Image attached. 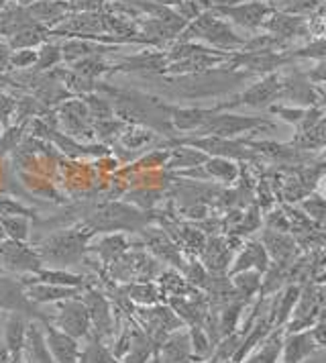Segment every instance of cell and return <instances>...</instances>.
I'll return each mask as SVG.
<instances>
[{"mask_svg": "<svg viewBox=\"0 0 326 363\" xmlns=\"http://www.w3.org/2000/svg\"><path fill=\"white\" fill-rule=\"evenodd\" d=\"M178 41H194L223 53H235L243 50L247 39L235 33L228 21L206 9L194 21L188 23V27L179 33Z\"/></svg>", "mask_w": 326, "mask_h": 363, "instance_id": "obj_1", "label": "cell"}, {"mask_svg": "<svg viewBox=\"0 0 326 363\" xmlns=\"http://www.w3.org/2000/svg\"><path fill=\"white\" fill-rule=\"evenodd\" d=\"M94 237V231L86 227L65 229L55 233L47 239H43L37 247V253L41 257L43 265L67 269L72 265L82 264L88 253V241Z\"/></svg>", "mask_w": 326, "mask_h": 363, "instance_id": "obj_2", "label": "cell"}, {"mask_svg": "<svg viewBox=\"0 0 326 363\" xmlns=\"http://www.w3.org/2000/svg\"><path fill=\"white\" fill-rule=\"evenodd\" d=\"M251 74L241 69H228L227 66L214 67L202 74H190V76H174L167 84L179 99H208L227 92L235 84L247 80Z\"/></svg>", "mask_w": 326, "mask_h": 363, "instance_id": "obj_3", "label": "cell"}, {"mask_svg": "<svg viewBox=\"0 0 326 363\" xmlns=\"http://www.w3.org/2000/svg\"><path fill=\"white\" fill-rule=\"evenodd\" d=\"M147 223V216L143 213H139L137 208H133L129 204H106L100 211H96L94 215L90 216L88 227L96 233H120V231H141L145 229L143 225Z\"/></svg>", "mask_w": 326, "mask_h": 363, "instance_id": "obj_4", "label": "cell"}, {"mask_svg": "<svg viewBox=\"0 0 326 363\" xmlns=\"http://www.w3.org/2000/svg\"><path fill=\"white\" fill-rule=\"evenodd\" d=\"M106 274L114 281L133 284V281H153L159 272V262L145 251H127L114 264L106 267Z\"/></svg>", "mask_w": 326, "mask_h": 363, "instance_id": "obj_5", "label": "cell"}, {"mask_svg": "<svg viewBox=\"0 0 326 363\" xmlns=\"http://www.w3.org/2000/svg\"><path fill=\"white\" fill-rule=\"evenodd\" d=\"M263 127L274 129V123L265 116H244L220 111V113L212 115L204 123V127L196 131V135H214V137H223V139H235L237 135L257 133Z\"/></svg>", "mask_w": 326, "mask_h": 363, "instance_id": "obj_6", "label": "cell"}, {"mask_svg": "<svg viewBox=\"0 0 326 363\" xmlns=\"http://www.w3.org/2000/svg\"><path fill=\"white\" fill-rule=\"evenodd\" d=\"M281 99V74L271 72L265 74L261 80L251 84L241 94H237L228 102H218V111H230L237 106H251V108H269L276 100Z\"/></svg>", "mask_w": 326, "mask_h": 363, "instance_id": "obj_7", "label": "cell"}, {"mask_svg": "<svg viewBox=\"0 0 326 363\" xmlns=\"http://www.w3.org/2000/svg\"><path fill=\"white\" fill-rule=\"evenodd\" d=\"M172 145H186V147L198 149L210 157H225V160H255L257 157V153L247 145V139L235 141V139H223L214 135H196V137L172 139Z\"/></svg>", "mask_w": 326, "mask_h": 363, "instance_id": "obj_8", "label": "cell"}, {"mask_svg": "<svg viewBox=\"0 0 326 363\" xmlns=\"http://www.w3.org/2000/svg\"><path fill=\"white\" fill-rule=\"evenodd\" d=\"M210 11L247 31H259L267 17L274 13V4L265 0H244L237 4H216L210 6Z\"/></svg>", "mask_w": 326, "mask_h": 363, "instance_id": "obj_9", "label": "cell"}, {"mask_svg": "<svg viewBox=\"0 0 326 363\" xmlns=\"http://www.w3.org/2000/svg\"><path fill=\"white\" fill-rule=\"evenodd\" d=\"M49 323L60 330H64L65 335L74 337V339H86L92 330L90 325V314L84 304L82 296L62 300L55 304V316L49 318Z\"/></svg>", "mask_w": 326, "mask_h": 363, "instance_id": "obj_10", "label": "cell"}, {"mask_svg": "<svg viewBox=\"0 0 326 363\" xmlns=\"http://www.w3.org/2000/svg\"><path fill=\"white\" fill-rule=\"evenodd\" d=\"M290 60L283 51L263 50V51H235L230 53L225 66L228 69H241L249 74H271L281 66H288Z\"/></svg>", "mask_w": 326, "mask_h": 363, "instance_id": "obj_11", "label": "cell"}, {"mask_svg": "<svg viewBox=\"0 0 326 363\" xmlns=\"http://www.w3.org/2000/svg\"><path fill=\"white\" fill-rule=\"evenodd\" d=\"M82 300L88 308L90 314V325H92V335H96L98 339L106 341L114 333L116 320H114V308L111 304L108 296H104L102 292H98L94 288H86L82 292Z\"/></svg>", "mask_w": 326, "mask_h": 363, "instance_id": "obj_12", "label": "cell"}, {"mask_svg": "<svg viewBox=\"0 0 326 363\" xmlns=\"http://www.w3.org/2000/svg\"><path fill=\"white\" fill-rule=\"evenodd\" d=\"M0 311L6 313H21L31 320H47V314L41 313V308L27 298L25 286L21 280H13L6 276H0Z\"/></svg>", "mask_w": 326, "mask_h": 363, "instance_id": "obj_13", "label": "cell"}, {"mask_svg": "<svg viewBox=\"0 0 326 363\" xmlns=\"http://www.w3.org/2000/svg\"><path fill=\"white\" fill-rule=\"evenodd\" d=\"M0 267L13 274L29 276L43 267L37 249L29 247L25 241H6L0 245Z\"/></svg>", "mask_w": 326, "mask_h": 363, "instance_id": "obj_14", "label": "cell"}, {"mask_svg": "<svg viewBox=\"0 0 326 363\" xmlns=\"http://www.w3.org/2000/svg\"><path fill=\"white\" fill-rule=\"evenodd\" d=\"M322 313V302H320V292L316 284H308L302 288L300 298L293 306V313L290 320L286 323L283 330L286 333H300V330H308L316 318Z\"/></svg>", "mask_w": 326, "mask_h": 363, "instance_id": "obj_15", "label": "cell"}, {"mask_svg": "<svg viewBox=\"0 0 326 363\" xmlns=\"http://www.w3.org/2000/svg\"><path fill=\"white\" fill-rule=\"evenodd\" d=\"M143 235V245L149 249V253L163 264L176 267L178 272H184L186 267V259L181 257V251H179L178 243L163 231V229H141Z\"/></svg>", "mask_w": 326, "mask_h": 363, "instance_id": "obj_16", "label": "cell"}, {"mask_svg": "<svg viewBox=\"0 0 326 363\" xmlns=\"http://www.w3.org/2000/svg\"><path fill=\"white\" fill-rule=\"evenodd\" d=\"M60 115V123L64 127V131L69 137H78L82 139L84 135L86 137H94V118L88 113V106L84 104L82 99L65 100L64 104L60 106L57 111Z\"/></svg>", "mask_w": 326, "mask_h": 363, "instance_id": "obj_17", "label": "cell"}, {"mask_svg": "<svg viewBox=\"0 0 326 363\" xmlns=\"http://www.w3.org/2000/svg\"><path fill=\"white\" fill-rule=\"evenodd\" d=\"M41 329H43V337H45V345L55 363H78L80 359V341L78 339L53 327L49 323V318L41 323Z\"/></svg>", "mask_w": 326, "mask_h": 363, "instance_id": "obj_18", "label": "cell"}, {"mask_svg": "<svg viewBox=\"0 0 326 363\" xmlns=\"http://www.w3.org/2000/svg\"><path fill=\"white\" fill-rule=\"evenodd\" d=\"M29 320L25 314L21 313H9L6 320H4V330H2V345L6 347L9 355H11V363L23 362V351H25V343H27V327Z\"/></svg>", "mask_w": 326, "mask_h": 363, "instance_id": "obj_19", "label": "cell"}, {"mask_svg": "<svg viewBox=\"0 0 326 363\" xmlns=\"http://www.w3.org/2000/svg\"><path fill=\"white\" fill-rule=\"evenodd\" d=\"M271 265V257L265 251L261 241H247L243 249L232 257V264L228 267L227 276H235L239 272H247V269H255L259 274H265Z\"/></svg>", "mask_w": 326, "mask_h": 363, "instance_id": "obj_20", "label": "cell"}, {"mask_svg": "<svg viewBox=\"0 0 326 363\" xmlns=\"http://www.w3.org/2000/svg\"><path fill=\"white\" fill-rule=\"evenodd\" d=\"M165 113L169 116V123L176 131H198L204 127V123L210 118L212 115L220 113L216 106L212 108H198V106H165Z\"/></svg>", "mask_w": 326, "mask_h": 363, "instance_id": "obj_21", "label": "cell"}, {"mask_svg": "<svg viewBox=\"0 0 326 363\" xmlns=\"http://www.w3.org/2000/svg\"><path fill=\"white\" fill-rule=\"evenodd\" d=\"M155 357L162 363H196L188 329H179L167 335V339L157 349Z\"/></svg>", "mask_w": 326, "mask_h": 363, "instance_id": "obj_22", "label": "cell"}, {"mask_svg": "<svg viewBox=\"0 0 326 363\" xmlns=\"http://www.w3.org/2000/svg\"><path fill=\"white\" fill-rule=\"evenodd\" d=\"M23 286L27 284H55V286H65V288H78V290H86L88 288V278L80 276V274H72L67 269H57V267H41L39 272L29 274L18 278Z\"/></svg>", "mask_w": 326, "mask_h": 363, "instance_id": "obj_23", "label": "cell"}, {"mask_svg": "<svg viewBox=\"0 0 326 363\" xmlns=\"http://www.w3.org/2000/svg\"><path fill=\"white\" fill-rule=\"evenodd\" d=\"M261 243L265 251L271 257V264H286L292 265L296 259V241L288 233L274 231V229H265L261 235Z\"/></svg>", "mask_w": 326, "mask_h": 363, "instance_id": "obj_24", "label": "cell"}, {"mask_svg": "<svg viewBox=\"0 0 326 363\" xmlns=\"http://www.w3.org/2000/svg\"><path fill=\"white\" fill-rule=\"evenodd\" d=\"M27 11L39 25L47 27L49 31L72 15V6L65 0H35L27 6Z\"/></svg>", "mask_w": 326, "mask_h": 363, "instance_id": "obj_25", "label": "cell"}, {"mask_svg": "<svg viewBox=\"0 0 326 363\" xmlns=\"http://www.w3.org/2000/svg\"><path fill=\"white\" fill-rule=\"evenodd\" d=\"M300 292H302L300 284H290L281 292H276L274 302H271V306L267 311V316H269L274 329H283L286 327V323L290 320V316L293 313V306H296V302L300 298Z\"/></svg>", "mask_w": 326, "mask_h": 363, "instance_id": "obj_26", "label": "cell"}, {"mask_svg": "<svg viewBox=\"0 0 326 363\" xmlns=\"http://www.w3.org/2000/svg\"><path fill=\"white\" fill-rule=\"evenodd\" d=\"M318 347L312 341L310 329L300 333H286L281 345V363H302Z\"/></svg>", "mask_w": 326, "mask_h": 363, "instance_id": "obj_27", "label": "cell"}, {"mask_svg": "<svg viewBox=\"0 0 326 363\" xmlns=\"http://www.w3.org/2000/svg\"><path fill=\"white\" fill-rule=\"evenodd\" d=\"M130 243L129 239L125 237V233H106L104 237H100L96 243H92L88 251L90 253H96L100 264H104L106 267L114 264L118 257H123L127 251H129Z\"/></svg>", "mask_w": 326, "mask_h": 363, "instance_id": "obj_28", "label": "cell"}, {"mask_svg": "<svg viewBox=\"0 0 326 363\" xmlns=\"http://www.w3.org/2000/svg\"><path fill=\"white\" fill-rule=\"evenodd\" d=\"M25 292H27V298L37 306L57 304L62 300L82 296V290L78 288H65V286H55V284H27Z\"/></svg>", "mask_w": 326, "mask_h": 363, "instance_id": "obj_29", "label": "cell"}, {"mask_svg": "<svg viewBox=\"0 0 326 363\" xmlns=\"http://www.w3.org/2000/svg\"><path fill=\"white\" fill-rule=\"evenodd\" d=\"M21 363H55L51 357L47 345H45V337L39 320H29L27 327V343L23 351V362Z\"/></svg>", "mask_w": 326, "mask_h": 363, "instance_id": "obj_30", "label": "cell"}, {"mask_svg": "<svg viewBox=\"0 0 326 363\" xmlns=\"http://www.w3.org/2000/svg\"><path fill=\"white\" fill-rule=\"evenodd\" d=\"M157 286H159V290H162L163 300L167 298H178V296H192L198 292V288H194L190 281L186 280V276L178 272V269H165L162 272L157 278Z\"/></svg>", "mask_w": 326, "mask_h": 363, "instance_id": "obj_31", "label": "cell"}, {"mask_svg": "<svg viewBox=\"0 0 326 363\" xmlns=\"http://www.w3.org/2000/svg\"><path fill=\"white\" fill-rule=\"evenodd\" d=\"M283 337H286V330L274 329L243 363H277L281 357Z\"/></svg>", "mask_w": 326, "mask_h": 363, "instance_id": "obj_32", "label": "cell"}, {"mask_svg": "<svg viewBox=\"0 0 326 363\" xmlns=\"http://www.w3.org/2000/svg\"><path fill=\"white\" fill-rule=\"evenodd\" d=\"M123 294L137 306H153L163 300L157 281H133L123 286Z\"/></svg>", "mask_w": 326, "mask_h": 363, "instance_id": "obj_33", "label": "cell"}, {"mask_svg": "<svg viewBox=\"0 0 326 363\" xmlns=\"http://www.w3.org/2000/svg\"><path fill=\"white\" fill-rule=\"evenodd\" d=\"M200 167H202L204 178L223 182V184H232L241 174L239 165L232 160H225V157H208Z\"/></svg>", "mask_w": 326, "mask_h": 363, "instance_id": "obj_34", "label": "cell"}, {"mask_svg": "<svg viewBox=\"0 0 326 363\" xmlns=\"http://www.w3.org/2000/svg\"><path fill=\"white\" fill-rule=\"evenodd\" d=\"M130 327H133V341L120 363H147L151 357H155V347L139 325L133 323Z\"/></svg>", "mask_w": 326, "mask_h": 363, "instance_id": "obj_35", "label": "cell"}, {"mask_svg": "<svg viewBox=\"0 0 326 363\" xmlns=\"http://www.w3.org/2000/svg\"><path fill=\"white\" fill-rule=\"evenodd\" d=\"M290 145L298 151H306V153L326 147V125L320 121L304 131H298L290 141Z\"/></svg>", "mask_w": 326, "mask_h": 363, "instance_id": "obj_36", "label": "cell"}, {"mask_svg": "<svg viewBox=\"0 0 326 363\" xmlns=\"http://www.w3.org/2000/svg\"><path fill=\"white\" fill-rule=\"evenodd\" d=\"M230 284L237 292V296L241 298L243 302H249L255 296H259L261 292V280H263V274L255 272V269H247V272H239L235 276H228Z\"/></svg>", "mask_w": 326, "mask_h": 363, "instance_id": "obj_37", "label": "cell"}, {"mask_svg": "<svg viewBox=\"0 0 326 363\" xmlns=\"http://www.w3.org/2000/svg\"><path fill=\"white\" fill-rule=\"evenodd\" d=\"M78 363H120L113 355V351L106 347L102 339H98L96 335H88L86 337V345L80 349V359Z\"/></svg>", "mask_w": 326, "mask_h": 363, "instance_id": "obj_38", "label": "cell"}, {"mask_svg": "<svg viewBox=\"0 0 326 363\" xmlns=\"http://www.w3.org/2000/svg\"><path fill=\"white\" fill-rule=\"evenodd\" d=\"M208 160L206 153L198 151V149L186 147V145H174V149L169 151V160L165 167L169 169H181V167H200Z\"/></svg>", "mask_w": 326, "mask_h": 363, "instance_id": "obj_39", "label": "cell"}, {"mask_svg": "<svg viewBox=\"0 0 326 363\" xmlns=\"http://www.w3.org/2000/svg\"><path fill=\"white\" fill-rule=\"evenodd\" d=\"M190 345H192V355H194L196 363L206 362L210 359L212 351H214V343L208 337V333L204 327H190Z\"/></svg>", "mask_w": 326, "mask_h": 363, "instance_id": "obj_40", "label": "cell"}, {"mask_svg": "<svg viewBox=\"0 0 326 363\" xmlns=\"http://www.w3.org/2000/svg\"><path fill=\"white\" fill-rule=\"evenodd\" d=\"M286 55H288L290 62H296V60H316V62H322V60H326V37L310 39L306 45L286 51Z\"/></svg>", "mask_w": 326, "mask_h": 363, "instance_id": "obj_41", "label": "cell"}, {"mask_svg": "<svg viewBox=\"0 0 326 363\" xmlns=\"http://www.w3.org/2000/svg\"><path fill=\"white\" fill-rule=\"evenodd\" d=\"M111 67L113 66H111L102 55H90V57H84L80 62L72 64L69 69L78 72L82 76H88V78H92V80H98L100 76L111 74Z\"/></svg>", "mask_w": 326, "mask_h": 363, "instance_id": "obj_42", "label": "cell"}, {"mask_svg": "<svg viewBox=\"0 0 326 363\" xmlns=\"http://www.w3.org/2000/svg\"><path fill=\"white\" fill-rule=\"evenodd\" d=\"M82 100L88 106V113H90V116L94 121H106V118H113L114 116V108L111 99H104V96H100L96 92H92V94L82 96Z\"/></svg>", "mask_w": 326, "mask_h": 363, "instance_id": "obj_43", "label": "cell"}, {"mask_svg": "<svg viewBox=\"0 0 326 363\" xmlns=\"http://www.w3.org/2000/svg\"><path fill=\"white\" fill-rule=\"evenodd\" d=\"M0 227L13 241H25L31 233V225L25 216H0Z\"/></svg>", "mask_w": 326, "mask_h": 363, "instance_id": "obj_44", "label": "cell"}, {"mask_svg": "<svg viewBox=\"0 0 326 363\" xmlns=\"http://www.w3.org/2000/svg\"><path fill=\"white\" fill-rule=\"evenodd\" d=\"M62 62V48L53 45V43H43V48L37 51V64H35V72L43 74L49 72Z\"/></svg>", "mask_w": 326, "mask_h": 363, "instance_id": "obj_45", "label": "cell"}, {"mask_svg": "<svg viewBox=\"0 0 326 363\" xmlns=\"http://www.w3.org/2000/svg\"><path fill=\"white\" fill-rule=\"evenodd\" d=\"M120 141L127 149H143L151 141H155V133L149 131V129H141V127L125 129L120 135Z\"/></svg>", "mask_w": 326, "mask_h": 363, "instance_id": "obj_46", "label": "cell"}, {"mask_svg": "<svg viewBox=\"0 0 326 363\" xmlns=\"http://www.w3.org/2000/svg\"><path fill=\"white\" fill-rule=\"evenodd\" d=\"M306 111H308V106H286V104H271L269 106L271 115H277L279 118H283L286 123L296 125V129L302 125V121L306 116Z\"/></svg>", "mask_w": 326, "mask_h": 363, "instance_id": "obj_47", "label": "cell"}, {"mask_svg": "<svg viewBox=\"0 0 326 363\" xmlns=\"http://www.w3.org/2000/svg\"><path fill=\"white\" fill-rule=\"evenodd\" d=\"M302 206H304V211L308 213L310 220H316V223L325 225L326 223V200L325 199H320L318 194H316V196H310V200H304V202H302Z\"/></svg>", "mask_w": 326, "mask_h": 363, "instance_id": "obj_48", "label": "cell"}, {"mask_svg": "<svg viewBox=\"0 0 326 363\" xmlns=\"http://www.w3.org/2000/svg\"><path fill=\"white\" fill-rule=\"evenodd\" d=\"M37 64L35 50H13L11 51V67L13 69H29Z\"/></svg>", "mask_w": 326, "mask_h": 363, "instance_id": "obj_49", "label": "cell"}, {"mask_svg": "<svg viewBox=\"0 0 326 363\" xmlns=\"http://www.w3.org/2000/svg\"><path fill=\"white\" fill-rule=\"evenodd\" d=\"M265 223H267V229H274V231H281V233H288L292 229V220L288 218V215L281 211V208H277L274 213H269L267 218H265Z\"/></svg>", "mask_w": 326, "mask_h": 363, "instance_id": "obj_50", "label": "cell"}, {"mask_svg": "<svg viewBox=\"0 0 326 363\" xmlns=\"http://www.w3.org/2000/svg\"><path fill=\"white\" fill-rule=\"evenodd\" d=\"M0 215L2 216H35L33 211H29L27 206L18 204L11 199H0Z\"/></svg>", "mask_w": 326, "mask_h": 363, "instance_id": "obj_51", "label": "cell"}, {"mask_svg": "<svg viewBox=\"0 0 326 363\" xmlns=\"http://www.w3.org/2000/svg\"><path fill=\"white\" fill-rule=\"evenodd\" d=\"M169 160V151H149L145 157H141L137 165L139 167H163Z\"/></svg>", "mask_w": 326, "mask_h": 363, "instance_id": "obj_52", "label": "cell"}, {"mask_svg": "<svg viewBox=\"0 0 326 363\" xmlns=\"http://www.w3.org/2000/svg\"><path fill=\"white\" fill-rule=\"evenodd\" d=\"M310 335H312V341L316 343V347H326V313L325 311L320 313V316L316 318V323L312 325Z\"/></svg>", "mask_w": 326, "mask_h": 363, "instance_id": "obj_53", "label": "cell"}, {"mask_svg": "<svg viewBox=\"0 0 326 363\" xmlns=\"http://www.w3.org/2000/svg\"><path fill=\"white\" fill-rule=\"evenodd\" d=\"M16 100L4 92H0V123H9L11 116H15Z\"/></svg>", "mask_w": 326, "mask_h": 363, "instance_id": "obj_54", "label": "cell"}, {"mask_svg": "<svg viewBox=\"0 0 326 363\" xmlns=\"http://www.w3.org/2000/svg\"><path fill=\"white\" fill-rule=\"evenodd\" d=\"M306 76H308V80L312 84H322V86H326V60L318 62L310 72H306Z\"/></svg>", "mask_w": 326, "mask_h": 363, "instance_id": "obj_55", "label": "cell"}, {"mask_svg": "<svg viewBox=\"0 0 326 363\" xmlns=\"http://www.w3.org/2000/svg\"><path fill=\"white\" fill-rule=\"evenodd\" d=\"M11 69V48L0 41V74Z\"/></svg>", "mask_w": 326, "mask_h": 363, "instance_id": "obj_56", "label": "cell"}, {"mask_svg": "<svg viewBox=\"0 0 326 363\" xmlns=\"http://www.w3.org/2000/svg\"><path fill=\"white\" fill-rule=\"evenodd\" d=\"M314 190H316V194L320 196V199L326 200V174H322L318 180H316V186H314Z\"/></svg>", "mask_w": 326, "mask_h": 363, "instance_id": "obj_57", "label": "cell"}, {"mask_svg": "<svg viewBox=\"0 0 326 363\" xmlns=\"http://www.w3.org/2000/svg\"><path fill=\"white\" fill-rule=\"evenodd\" d=\"M0 363H11V355L6 351V347L0 343Z\"/></svg>", "mask_w": 326, "mask_h": 363, "instance_id": "obj_58", "label": "cell"}, {"mask_svg": "<svg viewBox=\"0 0 326 363\" xmlns=\"http://www.w3.org/2000/svg\"><path fill=\"white\" fill-rule=\"evenodd\" d=\"M318 292H320V302H322V311L326 313V284L325 286H318Z\"/></svg>", "mask_w": 326, "mask_h": 363, "instance_id": "obj_59", "label": "cell"}, {"mask_svg": "<svg viewBox=\"0 0 326 363\" xmlns=\"http://www.w3.org/2000/svg\"><path fill=\"white\" fill-rule=\"evenodd\" d=\"M6 2H9V0H0V11H2V9H6Z\"/></svg>", "mask_w": 326, "mask_h": 363, "instance_id": "obj_60", "label": "cell"}, {"mask_svg": "<svg viewBox=\"0 0 326 363\" xmlns=\"http://www.w3.org/2000/svg\"><path fill=\"white\" fill-rule=\"evenodd\" d=\"M0 137H2V123H0Z\"/></svg>", "mask_w": 326, "mask_h": 363, "instance_id": "obj_61", "label": "cell"}, {"mask_svg": "<svg viewBox=\"0 0 326 363\" xmlns=\"http://www.w3.org/2000/svg\"><path fill=\"white\" fill-rule=\"evenodd\" d=\"M155 363H162V362H159V359H157V357H155Z\"/></svg>", "mask_w": 326, "mask_h": 363, "instance_id": "obj_62", "label": "cell"}, {"mask_svg": "<svg viewBox=\"0 0 326 363\" xmlns=\"http://www.w3.org/2000/svg\"><path fill=\"white\" fill-rule=\"evenodd\" d=\"M325 23H326V18H325ZM325 37H326V33H325Z\"/></svg>", "mask_w": 326, "mask_h": 363, "instance_id": "obj_63", "label": "cell"}, {"mask_svg": "<svg viewBox=\"0 0 326 363\" xmlns=\"http://www.w3.org/2000/svg\"><path fill=\"white\" fill-rule=\"evenodd\" d=\"M265 2H269V0H265Z\"/></svg>", "mask_w": 326, "mask_h": 363, "instance_id": "obj_64", "label": "cell"}]
</instances>
